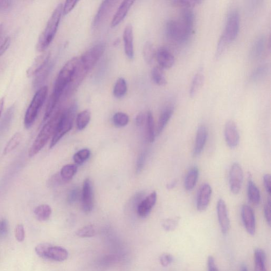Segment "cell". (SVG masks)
I'll return each instance as SVG.
<instances>
[{"instance_id":"cell-1","label":"cell","mask_w":271,"mask_h":271,"mask_svg":"<svg viewBox=\"0 0 271 271\" xmlns=\"http://www.w3.org/2000/svg\"><path fill=\"white\" fill-rule=\"evenodd\" d=\"M79 62V58L75 57L69 60L61 68L56 80L54 90L51 96L60 100V96L65 91L74 78Z\"/></svg>"},{"instance_id":"cell-2","label":"cell","mask_w":271,"mask_h":271,"mask_svg":"<svg viewBox=\"0 0 271 271\" xmlns=\"http://www.w3.org/2000/svg\"><path fill=\"white\" fill-rule=\"evenodd\" d=\"M62 3L59 4L49 20L45 29L39 37L37 44V50L39 52H44L53 40L57 33L62 14Z\"/></svg>"},{"instance_id":"cell-3","label":"cell","mask_w":271,"mask_h":271,"mask_svg":"<svg viewBox=\"0 0 271 271\" xmlns=\"http://www.w3.org/2000/svg\"><path fill=\"white\" fill-rule=\"evenodd\" d=\"M62 110L59 109L44 125L29 151V156H36L54 135L60 120Z\"/></svg>"},{"instance_id":"cell-4","label":"cell","mask_w":271,"mask_h":271,"mask_svg":"<svg viewBox=\"0 0 271 271\" xmlns=\"http://www.w3.org/2000/svg\"><path fill=\"white\" fill-rule=\"evenodd\" d=\"M78 110V105L74 103L67 109L62 110L60 120L56 129L50 144V149L53 148L72 127Z\"/></svg>"},{"instance_id":"cell-5","label":"cell","mask_w":271,"mask_h":271,"mask_svg":"<svg viewBox=\"0 0 271 271\" xmlns=\"http://www.w3.org/2000/svg\"><path fill=\"white\" fill-rule=\"evenodd\" d=\"M48 87L44 86L37 90L28 108L25 116L24 124L27 129L30 128L35 121L40 110L46 99Z\"/></svg>"},{"instance_id":"cell-6","label":"cell","mask_w":271,"mask_h":271,"mask_svg":"<svg viewBox=\"0 0 271 271\" xmlns=\"http://www.w3.org/2000/svg\"><path fill=\"white\" fill-rule=\"evenodd\" d=\"M37 254L41 258L57 262H63L68 257L67 250L63 247L53 246L48 243H42L35 248Z\"/></svg>"},{"instance_id":"cell-7","label":"cell","mask_w":271,"mask_h":271,"mask_svg":"<svg viewBox=\"0 0 271 271\" xmlns=\"http://www.w3.org/2000/svg\"><path fill=\"white\" fill-rule=\"evenodd\" d=\"M167 37L179 43L188 41L193 32L189 31L182 23L176 20H170L166 26Z\"/></svg>"},{"instance_id":"cell-8","label":"cell","mask_w":271,"mask_h":271,"mask_svg":"<svg viewBox=\"0 0 271 271\" xmlns=\"http://www.w3.org/2000/svg\"><path fill=\"white\" fill-rule=\"evenodd\" d=\"M106 44L100 43L90 48L79 58L81 65L88 73L94 67L106 50Z\"/></svg>"},{"instance_id":"cell-9","label":"cell","mask_w":271,"mask_h":271,"mask_svg":"<svg viewBox=\"0 0 271 271\" xmlns=\"http://www.w3.org/2000/svg\"><path fill=\"white\" fill-rule=\"evenodd\" d=\"M240 28V16L239 12L232 10L228 14L224 32L225 38L230 43L237 37Z\"/></svg>"},{"instance_id":"cell-10","label":"cell","mask_w":271,"mask_h":271,"mask_svg":"<svg viewBox=\"0 0 271 271\" xmlns=\"http://www.w3.org/2000/svg\"><path fill=\"white\" fill-rule=\"evenodd\" d=\"M243 171L241 166L238 163H234L229 172V182L231 192L235 194L240 193L242 183Z\"/></svg>"},{"instance_id":"cell-11","label":"cell","mask_w":271,"mask_h":271,"mask_svg":"<svg viewBox=\"0 0 271 271\" xmlns=\"http://www.w3.org/2000/svg\"><path fill=\"white\" fill-rule=\"evenodd\" d=\"M82 210L86 213L91 212L94 207V194L91 180L87 178L83 185L82 192Z\"/></svg>"},{"instance_id":"cell-12","label":"cell","mask_w":271,"mask_h":271,"mask_svg":"<svg viewBox=\"0 0 271 271\" xmlns=\"http://www.w3.org/2000/svg\"><path fill=\"white\" fill-rule=\"evenodd\" d=\"M117 2L116 1H103L102 2L93 20V27L94 29H98L105 22Z\"/></svg>"},{"instance_id":"cell-13","label":"cell","mask_w":271,"mask_h":271,"mask_svg":"<svg viewBox=\"0 0 271 271\" xmlns=\"http://www.w3.org/2000/svg\"><path fill=\"white\" fill-rule=\"evenodd\" d=\"M224 135L228 147L235 149L240 143V137L236 123L233 121H228L225 127Z\"/></svg>"},{"instance_id":"cell-14","label":"cell","mask_w":271,"mask_h":271,"mask_svg":"<svg viewBox=\"0 0 271 271\" xmlns=\"http://www.w3.org/2000/svg\"><path fill=\"white\" fill-rule=\"evenodd\" d=\"M243 224L249 235H254L256 231V220L251 207L247 205L242 207L241 212Z\"/></svg>"},{"instance_id":"cell-15","label":"cell","mask_w":271,"mask_h":271,"mask_svg":"<svg viewBox=\"0 0 271 271\" xmlns=\"http://www.w3.org/2000/svg\"><path fill=\"white\" fill-rule=\"evenodd\" d=\"M157 193L155 191L151 193L148 196L143 199L137 207V213L139 216L145 218L149 216L152 208L156 204Z\"/></svg>"},{"instance_id":"cell-16","label":"cell","mask_w":271,"mask_h":271,"mask_svg":"<svg viewBox=\"0 0 271 271\" xmlns=\"http://www.w3.org/2000/svg\"><path fill=\"white\" fill-rule=\"evenodd\" d=\"M51 53L44 52L39 55L32 62L31 65L27 71V76L29 78L35 76L50 61Z\"/></svg>"},{"instance_id":"cell-17","label":"cell","mask_w":271,"mask_h":271,"mask_svg":"<svg viewBox=\"0 0 271 271\" xmlns=\"http://www.w3.org/2000/svg\"><path fill=\"white\" fill-rule=\"evenodd\" d=\"M217 211L221 232L224 234H226L230 228V220L228 217L227 208L224 200L221 199L218 200Z\"/></svg>"},{"instance_id":"cell-18","label":"cell","mask_w":271,"mask_h":271,"mask_svg":"<svg viewBox=\"0 0 271 271\" xmlns=\"http://www.w3.org/2000/svg\"><path fill=\"white\" fill-rule=\"evenodd\" d=\"M212 194L211 187L209 184H204L199 191L197 200V210L205 211L210 203Z\"/></svg>"},{"instance_id":"cell-19","label":"cell","mask_w":271,"mask_h":271,"mask_svg":"<svg viewBox=\"0 0 271 271\" xmlns=\"http://www.w3.org/2000/svg\"><path fill=\"white\" fill-rule=\"evenodd\" d=\"M123 40L125 54L129 59L134 57L133 28L131 24H128L123 32Z\"/></svg>"},{"instance_id":"cell-20","label":"cell","mask_w":271,"mask_h":271,"mask_svg":"<svg viewBox=\"0 0 271 271\" xmlns=\"http://www.w3.org/2000/svg\"><path fill=\"white\" fill-rule=\"evenodd\" d=\"M156 58L159 67L169 69L175 63V58L171 52L165 47H160L156 52Z\"/></svg>"},{"instance_id":"cell-21","label":"cell","mask_w":271,"mask_h":271,"mask_svg":"<svg viewBox=\"0 0 271 271\" xmlns=\"http://www.w3.org/2000/svg\"><path fill=\"white\" fill-rule=\"evenodd\" d=\"M208 137V131L204 125H201L198 129L196 143L193 150L194 156L197 157L203 152Z\"/></svg>"},{"instance_id":"cell-22","label":"cell","mask_w":271,"mask_h":271,"mask_svg":"<svg viewBox=\"0 0 271 271\" xmlns=\"http://www.w3.org/2000/svg\"><path fill=\"white\" fill-rule=\"evenodd\" d=\"M134 3V1H123L122 2L115 14L112 22L111 23V27H116L122 22Z\"/></svg>"},{"instance_id":"cell-23","label":"cell","mask_w":271,"mask_h":271,"mask_svg":"<svg viewBox=\"0 0 271 271\" xmlns=\"http://www.w3.org/2000/svg\"><path fill=\"white\" fill-rule=\"evenodd\" d=\"M266 44V38L264 35H261L257 38L252 46L250 50L249 57L252 60L259 59L265 49Z\"/></svg>"},{"instance_id":"cell-24","label":"cell","mask_w":271,"mask_h":271,"mask_svg":"<svg viewBox=\"0 0 271 271\" xmlns=\"http://www.w3.org/2000/svg\"><path fill=\"white\" fill-rule=\"evenodd\" d=\"M15 106L13 105L6 110L0 120V137L9 129L15 113Z\"/></svg>"},{"instance_id":"cell-25","label":"cell","mask_w":271,"mask_h":271,"mask_svg":"<svg viewBox=\"0 0 271 271\" xmlns=\"http://www.w3.org/2000/svg\"><path fill=\"white\" fill-rule=\"evenodd\" d=\"M52 61H49L48 64L38 72L35 76L33 81V87L35 89H39L42 87V85L49 75L53 68Z\"/></svg>"},{"instance_id":"cell-26","label":"cell","mask_w":271,"mask_h":271,"mask_svg":"<svg viewBox=\"0 0 271 271\" xmlns=\"http://www.w3.org/2000/svg\"><path fill=\"white\" fill-rule=\"evenodd\" d=\"M204 80V70L202 68H201L193 78L189 90L190 96L193 97L196 95L201 87H203Z\"/></svg>"},{"instance_id":"cell-27","label":"cell","mask_w":271,"mask_h":271,"mask_svg":"<svg viewBox=\"0 0 271 271\" xmlns=\"http://www.w3.org/2000/svg\"><path fill=\"white\" fill-rule=\"evenodd\" d=\"M173 112V108L172 107L166 108L162 111L159 117L156 134L157 136H159L162 133L167 124L170 120Z\"/></svg>"},{"instance_id":"cell-28","label":"cell","mask_w":271,"mask_h":271,"mask_svg":"<svg viewBox=\"0 0 271 271\" xmlns=\"http://www.w3.org/2000/svg\"><path fill=\"white\" fill-rule=\"evenodd\" d=\"M199 171L197 166H194L187 173L184 181L186 190L190 191L193 189L198 182Z\"/></svg>"},{"instance_id":"cell-29","label":"cell","mask_w":271,"mask_h":271,"mask_svg":"<svg viewBox=\"0 0 271 271\" xmlns=\"http://www.w3.org/2000/svg\"><path fill=\"white\" fill-rule=\"evenodd\" d=\"M248 197L249 201L253 205L259 204L261 200L260 192L251 179L249 180L248 184Z\"/></svg>"},{"instance_id":"cell-30","label":"cell","mask_w":271,"mask_h":271,"mask_svg":"<svg viewBox=\"0 0 271 271\" xmlns=\"http://www.w3.org/2000/svg\"><path fill=\"white\" fill-rule=\"evenodd\" d=\"M255 271H267L266 266V254L261 249H257L254 253Z\"/></svg>"},{"instance_id":"cell-31","label":"cell","mask_w":271,"mask_h":271,"mask_svg":"<svg viewBox=\"0 0 271 271\" xmlns=\"http://www.w3.org/2000/svg\"><path fill=\"white\" fill-rule=\"evenodd\" d=\"M52 213L51 207L48 205H41L34 210V213L37 219L40 221H45L49 219Z\"/></svg>"},{"instance_id":"cell-32","label":"cell","mask_w":271,"mask_h":271,"mask_svg":"<svg viewBox=\"0 0 271 271\" xmlns=\"http://www.w3.org/2000/svg\"><path fill=\"white\" fill-rule=\"evenodd\" d=\"M182 22L187 30L193 32L195 16L191 8H184L182 12Z\"/></svg>"},{"instance_id":"cell-33","label":"cell","mask_w":271,"mask_h":271,"mask_svg":"<svg viewBox=\"0 0 271 271\" xmlns=\"http://www.w3.org/2000/svg\"><path fill=\"white\" fill-rule=\"evenodd\" d=\"M269 68L267 64L262 65L257 67L250 75L249 80L253 82H258L262 80L268 75Z\"/></svg>"},{"instance_id":"cell-34","label":"cell","mask_w":271,"mask_h":271,"mask_svg":"<svg viewBox=\"0 0 271 271\" xmlns=\"http://www.w3.org/2000/svg\"><path fill=\"white\" fill-rule=\"evenodd\" d=\"M78 166L76 164H67L63 167L60 172V175L67 183L72 180L78 171Z\"/></svg>"},{"instance_id":"cell-35","label":"cell","mask_w":271,"mask_h":271,"mask_svg":"<svg viewBox=\"0 0 271 271\" xmlns=\"http://www.w3.org/2000/svg\"><path fill=\"white\" fill-rule=\"evenodd\" d=\"M151 76L152 81L158 86H164L167 84V80L163 72V69L159 66L152 69Z\"/></svg>"},{"instance_id":"cell-36","label":"cell","mask_w":271,"mask_h":271,"mask_svg":"<svg viewBox=\"0 0 271 271\" xmlns=\"http://www.w3.org/2000/svg\"><path fill=\"white\" fill-rule=\"evenodd\" d=\"M127 92V85L126 80L120 78L116 81L113 90L114 95L117 98H121Z\"/></svg>"},{"instance_id":"cell-37","label":"cell","mask_w":271,"mask_h":271,"mask_svg":"<svg viewBox=\"0 0 271 271\" xmlns=\"http://www.w3.org/2000/svg\"><path fill=\"white\" fill-rule=\"evenodd\" d=\"M91 112L89 110H85L80 113L76 118V125L79 130H82L86 128L91 120Z\"/></svg>"},{"instance_id":"cell-38","label":"cell","mask_w":271,"mask_h":271,"mask_svg":"<svg viewBox=\"0 0 271 271\" xmlns=\"http://www.w3.org/2000/svg\"><path fill=\"white\" fill-rule=\"evenodd\" d=\"M143 55L145 61L149 64H151L156 57V51L154 45L149 41L144 45Z\"/></svg>"},{"instance_id":"cell-39","label":"cell","mask_w":271,"mask_h":271,"mask_svg":"<svg viewBox=\"0 0 271 271\" xmlns=\"http://www.w3.org/2000/svg\"><path fill=\"white\" fill-rule=\"evenodd\" d=\"M146 121H147V124L148 140L150 143H153L155 138L154 120L151 111H149L148 113Z\"/></svg>"},{"instance_id":"cell-40","label":"cell","mask_w":271,"mask_h":271,"mask_svg":"<svg viewBox=\"0 0 271 271\" xmlns=\"http://www.w3.org/2000/svg\"><path fill=\"white\" fill-rule=\"evenodd\" d=\"M22 136L19 133H17L14 135L10 139V140L7 143L5 148L3 151V155L8 154L16 149L22 141Z\"/></svg>"},{"instance_id":"cell-41","label":"cell","mask_w":271,"mask_h":271,"mask_svg":"<svg viewBox=\"0 0 271 271\" xmlns=\"http://www.w3.org/2000/svg\"><path fill=\"white\" fill-rule=\"evenodd\" d=\"M113 120L114 124L118 127L126 126L129 121V116L126 114L120 112L116 113Z\"/></svg>"},{"instance_id":"cell-42","label":"cell","mask_w":271,"mask_h":271,"mask_svg":"<svg viewBox=\"0 0 271 271\" xmlns=\"http://www.w3.org/2000/svg\"><path fill=\"white\" fill-rule=\"evenodd\" d=\"M91 155V151L87 149H83L75 154L73 160L76 164L81 165L89 159Z\"/></svg>"},{"instance_id":"cell-43","label":"cell","mask_w":271,"mask_h":271,"mask_svg":"<svg viewBox=\"0 0 271 271\" xmlns=\"http://www.w3.org/2000/svg\"><path fill=\"white\" fill-rule=\"evenodd\" d=\"M96 231L94 226L88 225L83 227L76 232V235L81 238H90L95 235Z\"/></svg>"},{"instance_id":"cell-44","label":"cell","mask_w":271,"mask_h":271,"mask_svg":"<svg viewBox=\"0 0 271 271\" xmlns=\"http://www.w3.org/2000/svg\"><path fill=\"white\" fill-rule=\"evenodd\" d=\"M202 1L200 0H175L173 1V4L183 7L184 8H191L192 7L199 4Z\"/></svg>"},{"instance_id":"cell-45","label":"cell","mask_w":271,"mask_h":271,"mask_svg":"<svg viewBox=\"0 0 271 271\" xmlns=\"http://www.w3.org/2000/svg\"><path fill=\"white\" fill-rule=\"evenodd\" d=\"M65 183L66 182L62 179L60 173H57L48 180L47 186L48 187H50V188H53V187L58 186Z\"/></svg>"},{"instance_id":"cell-46","label":"cell","mask_w":271,"mask_h":271,"mask_svg":"<svg viewBox=\"0 0 271 271\" xmlns=\"http://www.w3.org/2000/svg\"><path fill=\"white\" fill-rule=\"evenodd\" d=\"M228 44V41L222 34L219 40L216 55H215L217 59H219L223 54Z\"/></svg>"},{"instance_id":"cell-47","label":"cell","mask_w":271,"mask_h":271,"mask_svg":"<svg viewBox=\"0 0 271 271\" xmlns=\"http://www.w3.org/2000/svg\"><path fill=\"white\" fill-rule=\"evenodd\" d=\"M180 221L178 217L165 220L163 223V227L166 231H172L177 227Z\"/></svg>"},{"instance_id":"cell-48","label":"cell","mask_w":271,"mask_h":271,"mask_svg":"<svg viewBox=\"0 0 271 271\" xmlns=\"http://www.w3.org/2000/svg\"><path fill=\"white\" fill-rule=\"evenodd\" d=\"M148 152L146 151H143L141 154L139 155L137 164L136 171L137 174H140L143 170L145 165L146 160H147Z\"/></svg>"},{"instance_id":"cell-49","label":"cell","mask_w":271,"mask_h":271,"mask_svg":"<svg viewBox=\"0 0 271 271\" xmlns=\"http://www.w3.org/2000/svg\"><path fill=\"white\" fill-rule=\"evenodd\" d=\"M80 196V190L78 187H75L68 193L67 202L69 204H73L78 200Z\"/></svg>"},{"instance_id":"cell-50","label":"cell","mask_w":271,"mask_h":271,"mask_svg":"<svg viewBox=\"0 0 271 271\" xmlns=\"http://www.w3.org/2000/svg\"><path fill=\"white\" fill-rule=\"evenodd\" d=\"M9 232V223L8 220L3 219L0 220V239H4Z\"/></svg>"},{"instance_id":"cell-51","label":"cell","mask_w":271,"mask_h":271,"mask_svg":"<svg viewBox=\"0 0 271 271\" xmlns=\"http://www.w3.org/2000/svg\"><path fill=\"white\" fill-rule=\"evenodd\" d=\"M15 237L19 242H23L25 239V231L23 225L18 224L15 229Z\"/></svg>"},{"instance_id":"cell-52","label":"cell","mask_w":271,"mask_h":271,"mask_svg":"<svg viewBox=\"0 0 271 271\" xmlns=\"http://www.w3.org/2000/svg\"><path fill=\"white\" fill-rule=\"evenodd\" d=\"M79 2L78 1H67L62 6V14L64 15H67L70 13L75 8V6Z\"/></svg>"},{"instance_id":"cell-53","label":"cell","mask_w":271,"mask_h":271,"mask_svg":"<svg viewBox=\"0 0 271 271\" xmlns=\"http://www.w3.org/2000/svg\"><path fill=\"white\" fill-rule=\"evenodd\" d=\"M12 1L10 0H0V13L9 12L12 7Z\"/></svg>"},{"instance_id":"cell-54","label":"cell","mask_w":271,"mask_h":271,"mask_svg":"<svg viewBox=\"0 0 271 271\" xmlns=\"http://www.w3.org/2000/svg\"><path fill=\"white\" fill-rule=\"evenodd\" d=\"M173 259L171 255L169 254H163L159 257V261L163 267H168L173 262Z\"/></svg>"},{"instance_id":"cell-55","label":"cell","mask_w":271,"mask_h":271,"mask_svg":"<svg viewBox=\"0 0 271 271\" xmlns=\"http://www.w3.org/2000/svg\"><path fill=\"white\" fill-rule=\"evenodd\" d=\"M265 215L267 223L270 226L271 224V203L270 198L265 205Z\"/></svg>"},{"instance_id":"cell-56","label":"cell","mask_w":271,"mask_h":271,"mask_svg":"<svg viewBox=\"0 0 271 271\" xmlns=\"http://www.w3.org/2000/svg\"><path fill=\"white\" fill-rule=\"evenodd\" d=\"M10 44V38L9 37H6L1 45L0 46V57L8 49Z\"/></svg>"},{"instance_id":"cell-57","label":"cell","mask_w":271,"mask_h":271,"mask_svg":"<svg viewBox=\"0 0 271 271\" xmlns=\"http://www.w3.org/2000/svg\"><path fill=\"white\" fill-rule=\"evenodd\" d=\"M263 181L264 184H265V188L267 192L268 193L269 195L271 194V175L269 174H267L263 177Z\"/></svg>"},{"instance_id":"cell-58","label":"cell","mask_w":271,"mask_h":271,"mask_svg":"<svg viewBox=\"0 0 271 271\" xmlns=\"http://www.w3.org/2000/svg\"><path fill=\"white\" fill-rule=\"evenodd\" d=\"M208 268L209 271H219L212 256H209L208 259Z\"/></svg>"},{"instance_id":"cell-59","label":"cell","mask_w":271,"mask_h":271,"mask_svg":"<svg viewBox=\"0 0 271 271\" xmlns=\"http://www.w3.org/2000/svg\"><path fill=\"white\" fill-rule=\"evenodd\" d=\"M147 120V116L143 113L138 114L135 118V123L137 126H142Z\"/></svg>"},{"instance_id":"cell-60","label":"cell","mask_w":271,"mask_h":271,"mask_svg":"<svg viewBox=\"0 0 271 271\" xmlns=\"http://www.w3.org/2000/svg\"><path fill=\"white\" fill-rule=\"evenodd\" d=\"M4 98L0 99V116H1L4 107Z\"/></svg>"},{"instance_id":"cell-61","label":"cell","mask_w":271,"mask_h":271,"mask_svg":"<svg viewBox=\"0 0 271 271\" xmlns=\"http://www.w3.org/2000/svg\"><path fill=\"white\" fill-rule=\"evenodd\" d=\"M177 184V181H173L168 185V189H171L174 188Z\"/></svg>"},{"instance_id":"cell-62","label":"cell","mask_w":271,"mask_h":271,"mask_svg":"<svg viewBox=\"0 0 271 271\" xmlns=\"http://www.w3.org/2000/svg\"><path fill=\"white\" fill-rule=\"evenodd\" d=\"M240 271H248L247 268L244 264H242V265L241 267Z\"/></svg>"},{"instance_id":"cell-63","label":"cell","mask_w":271,"mask_h":271,"mask_svg":"<svg viewBox=\"0 0 271 271\" xmlns=\"http://www.w3.org/2000/svg\"><path fill=\"white\" fill-rule=\"evenodd\" d=\"M3 31V25L0 24V39H1Z\"/></svg>"}]
</instances>
